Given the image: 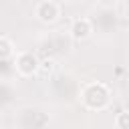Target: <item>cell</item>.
Segmentation results:
<instances>
[{
    "label": "cell",
    "instance_id": "ba28073f",
    "mask_svg": "<svg viewBox=\"0 0 129 129\" xmlns=\"http://www.w3.org/2000/svg\"><path fill=\"white\" fill-rule=\"evenodd\" d=\"M16 56V46H14V42L6 36V34H2L0 36V60H8V58H14Z\"/></svg>",
    "mask_w": 129,
    "mask_h": 129
},
{
    "label": "cell",
    "instance_id": "3957f363",
    "mask_svg": "<svg viewBox=\"0 0 129 129\" xmlns=\"http://www.w3.org/2000/svg\"><path fill=\"white\" fill-rule=\"evenodd\" d=\"M89 16H91V20H93L95 34L101 36L103 40L111 38V36L119 30V12H117L113 6H109V4H99V6H95Z\"/></svg>",
    "mask_w": 129,
    "mask_h": 129
},
{
    "label": "cell",
    "instance_id": "277c9868",
    "mask_svg": "<svg viewBox=\"0 0 129 129\" xmlns=\"http://www.w3.org/2000/svg\"><path fill=\"white\" fill-rule=\"evenodd\" d=\"M71 34L69 30L62 32V30H48L44 32L40 38H38V50L44 54L42 58H58V56H64L69 54L71 50Z\"/></svg>",
    "mask_w": 129,
    "mask_h": 129
},
{
    "label": "cell",
    "instance_id": "9c48e42d",
    "mask_svg": "<svg viewBox=\"0 0 129 129\" xmlns=\"http://www.w3.org/2000/svg\"><path fill=\"white\" fill-rule=\"evenodd\" d=\"M113 129H129V109H123L115 115Z\"/></svg>",
    "mask_w": 129,
    "mask_h": 129
},
{
    "label": "cell",
    "instance_id": "52a82bcc",
    "mask_svg": "<svg viewBox=\"0 0 129 129\" xmlns=\"http://www.w3.org/2000/svg\"><path fill=\"white\" fill-rule=\"evenodd\" d=\"M69 34H71V38L75 42H83V40L91 38L95 34L91 16H79V18H75L71 22V26H69Z\"/></svg>",
    "mask_w": 129,
    "mask_h": 129
},
{
    "label": "cell",
    "instance_id": "6da1fadb",
    "mask_svg": "<svg viewBox=\"0 0 129 129\" xmlns=\"http://www.w3.org/2000/svg\"><path fill=\"white\" fill-rule=\"evenodd\" d=\"M52 115L50 109L40 103H26L14 109L12 125L14 129H46Z\"/></svg>",
    "mask_w": 129,
    "mask_h": 129
},
{
    "label": "cell",
    "instance_id": "5b68a950",
    "mask_svg": "<svg viewBox=\"0 0 129 129\" xmlns=\"http://www.w3.org/2000/svg\"><path fill=\"white\" fill-rule=\"evenodd\" d=\"M32 16L40 24H56L62 16V4L58 0H38L32 8Z\"/></svg>",
    "mask_w": 129,
    "mask_h": 129
},
{
    "label": "cell",
    "instance_id": "7a4b0ae2",
    "mask_svg": "<svg viewBox=\"0 0 129 129\" xmlns=\"http://www.w3.org/2000/svg\"><path fill=\"white\" fill-rule=\"evenodd\" d=\"M79 101H81V105L87 111L99 113V111H105L111 105L113 91L103 81H89V83L81 85V89H79Z\"/></svg>",
    "mask_w": 129,
    "mask_h": 129
},
{
    "label": "cell",
    "instance_id": "7c38bea8",
    "mask_svg": "<svg viewBox=\"0 0 129 129\" xmlns=\"http://www.w3.org/2000/svg\"><path fill=\"white\" fill-rule=\"evenodd\" d=\"M127 48H129V34H127Z\"/></svg>",
    "mask_w": 129,
    "mask_h": 129
},
{
    "label": "cell",
    "instance_id": "8fae6325",
    "mask_svg": "<svg viewBox=\"0 0 129 129\" xmlns=\"http://www.w3.org/2000/svg\"><path fill=\"white\" fill-rule=\"evenodd\" d=\"M123 105H125V109H129V81L123 89Z\"/></svg>",
    "mask_w": 129,
    "mask_h": 129
},
{
    "label": "cell",
    "instance_id": "8992f818",
    "mask_svg": "<svg viewBox=\"0 0 129 129\" xmlns=\"http://www.w3.org/2000/svg\"><path fill=\"white\" fill-rule=\"evenodd\" d=\"M14 71L20 79H30L40 73V58L32 50H20L14 56Z\"/></svg>",
    "mask_w": 129,
    "mask_h": 129
},
{
    "label": "cell",
    "instance_id": "30bf717a",
    "mask_svg": "<svg viewBox=\"0 0 129 129\" xmlns=\"http://www.w3.org/2000/svg\"><path fill=\"white\" fill-rule=\"evenodd\" d=\"M56 69V60L54 58H40V73L42 75H52Z\"/></svg>",
    "mask_w": 129,
    "mask_h": 129
}]
</instances>
